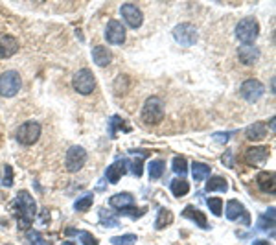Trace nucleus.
I'll return each mask as SVG.
<instances>
[{
    "instance_id": "obj_1",
    "label": "nucleus",
    "mask_w": 276,
    "mask_h": 245,
    "mask_svg": "<svg viewBox=\"0 0 276 245\" xmlns=\"http://www.w3.org/2000/svg\"><path fill=\"white\" fill-rule=\"evenodd\" d=\"M13 212L18 219L17 221L18 229H20V231H28L37 212V205L32 195L28 194V192H18V195L13 201Z\"/></svg>"
},
{
    "instance_id": "obj_2",
    "label": "nucleus",
    "mask_w": 276,
    "mask_h": 245,
    "mask_svg": "<svg viewBox=\"0 0 276 245\" xmlns=\"http://www.w3.org/2000/svg\"><path fill=\"white\" fill-rule=\"evenodd\" d=\"M260 35V24L252 17H247V19L239 20V24L236 26V37L243 44H250L254 42Z\"/></svg>"
},
{
    "instance_id": "obj_3",
    "label": "nucleus",
    "mask_w": 276,
    "mask_h": 245,
    "mask_svg": "<svg viewBox=\"0 0 276 245\" xmlns=\"http://www.w3.org/2000/svg\"><path fill=\"white\" fill-rule=\"evenodd\" d=\"M162 118H164V103H162L160 98L151 96L146 103H144L142 120L146 122V124L155 125V124H158V122H162Z\"/></svg>"
},
{
    "instance_id": "obj_4",
    "label": "nucleus",
    "mask_w": 276,
    "mask_h": 245,
    "mask_svg": "<svg viewBox=\"0 0 276 245\" xmlns=\"http://www.w3.org/2000/svg\"><path fill=\"white\" fill-rule=\"evenodd\" d=\"M20 76L15 70H9V72H4L0 76V96L4 98H13L15 94L20 91Z\"/></svg>"
},
{
    "instance_id": "obj_5",
    "label": "nucleus",
    "mask_w": 276,
    "mask_h": 245,
    "mask_svg": "<svg viewBox=\"0 0 276 245\" xmlns=\"http://www.w3.org/2000/svg\"><path fill=\"white\" fill-rule=\"evenodd\" d=\"M72 83H74V88H76L79 94H90L92 91L96 88V78H94V74H92L90 70L83 69L74 74Z\"/></svg>"
},
{
    "instance_id": "obj_6",
    "label": "nucleus",
    "mask_w": 276,
    "mask_h": 245,
    "mask_svg": "<svg viewBox=\"0 0 276 245\" xmlns=\"http://www.w3.org/2000/svg\"><path fill=\"white\" fill-rule=\"evenodd\" d=\"M41 137V125L37 122H26L17 129V140L24 146H32Z\"/></svg>"
},
{
    "instance_id": "obj_7",
    "label": "nucleus",
    "mask_w": 276,
    "mask_h": 245,
    "mask_svg": "<svg viewBox=\"0 0 276 245\" xmlns=\"http://www.w3.org/2000/svg\"><path fill=\"white\" fill-rule=\"evenodd\" d=\"M173 37L182 47H192V44L197 42V30H195L193 24L182 23L173 30Z\"/></svg>"
},
{
    "instance_id": "obj_8",
    "label": "nucleus",
    "mask_w": 276,
    "mask_h": 245,
    "mask_svg": "<svg viewBox=\"0 0 276 245\" xmlns=\"http://www.w3.org/2000/svg\"><path fill=\"white\" fill-rule=\"evenodd\" d=\"M87 162V151L81 148V146H74L66 151V170L76 173L79 171Z\"/></svg>"
},
{
    "instance_id": "obj_9",
    "label": "nucleus",
    "mask_w": 276,
    "mask_h": 245,
    "mask_svg": "<svg viewBox=\"0 0 276 245\" xmlns=\"http://www.w3.org/2000/svg\"><path fill=\"white\" fill-rule=\"evenodd\" d=\"M239 93H241L243 100H247L248 103H256L263 96V85L258 79H247V81H243Z\"/></svg>"
},
{
    "instance_id": "obj_10",
    "label": "nucleus",
    "mask_w": 276,
    "mask_h": 245,
    "mask_svg": "<svg viewBox=\"0 0 276 245\" xmlns=\"http://www.w3.org/2000/svg\"><path fill=\"white\" fill-rule=\"evenodd\" d=\"M269 155H271V151H269L267 146H254V148H248L245 151V161L248 164H252V166H262L267 162Z\"/></svg>"
},
{
    "instance_id": "obj_11",
    "label": "nucleus",
    "mask_w": 276,
    "mask_h": 245,
    "mask_svg": "<svg viewBox=\"0 0 276 245\" xmlns=\"http://www.w3.org/2000/svg\"><path fill=\"white\" fill-rule=\"evenodd\" d=\"M122 15H124V19H125V23H127L129 28L136 30V28H140V26H142V20H144L142 11L138 10L134 4H124V6H122Z\"/></svg>"
},
{
    "instance_id": "obj_12",
    "label": "nucleus",
    "mask_w": 276,
    "mask_h": 245,
    "mask_svg": "<svg viewBox=\"0 0 276 245\" xmlns=\"http://www.w3.org/2000/svg\"><path fill=\"white\" fill-rule=\"evenodd\" d=\"M105 39L110 44H122V42L125 41V28L122 26L120 20H110V23L107 24Z\"/></svg>"
},
{
    "instance_id": "obj_13",
    "label": "nucleus",
    "mask_w": 276,
    "mask_h": 245,
    "mask_svg": "<svg viewBox=\"0 0 276 245\" xmlns=\"http://www.w3.org/2000/svg\"><path fill=\"white\" fill-rule=\"evenodd\" d=\"M18 52V41L13 35H0V59H8Z\"/></svg>"
},
{
    "instance_id": "obj_14",
    "label": "nucleus",
    "mask_w": 276,
    "mask_h": 245,
    "mask_svg": "<svg viewBox=\"0 0 276 245\" xmlns=\"http://www.w3.org/2000/svg\"><path fill=\"white\" fill-rule=\"evenodd\" d=\"M127 164L129 161H125V159H122V161H116L114 164H110L109 168H107L105 171V177L109 179V183H118L122 177L125 175V171H127Z\"/></svg>"
},
{
    "instance_id": "obj_15",
    "label": "nucleus",
    "mask_w": 276,
    "mask_h": 245,
    "mask_svg": "<svg viewBox=\"0 0 276 245\" xmlns=\"http://www.w3.org/2000/svg\"><path fill=\"white\" fill-rule=\"evenodd\" d=\"M238 57L243 65H254L258 61V57H260V50L250 47V44H243V47H239Z\"/></svg>"
},
{
    "instance_id": "obj_16",
    "label": "nucleus",
    "mask_w": 276,
    "mask_h": 245,
    "mask_svg": "<svg viewBox=\"0 0 276 245\" xmlns=\"http://www.w3.org/2000/svg\"><path fill=\"white\" fill-rule=\"evenodd\" d=\"M256 183L258 186H260V190H263V192H269V194L274 192L276 181H274V173H272V171H262V173L256 177Z\"/></svg>"
},
{
    "instance_id": "obj_17",
    "label": "nucleus",
    "mask_w": 276,
    "mask_h": 245,
    "mask_svg": "<svg viewBox=\"0 0 276 245\" xmlns=\"http://www.w3.org/2000/svg\"><path fill=\"white\" fill-rule=\"evenodd\" d=\"M92 59L98 66H107L112 61V54L107 50V47H94L92 48Z\"/></svg>"
},
{
    "instance_id": "obj_18",
    "label": "nucleus",
    "mask_w": 276,
    "mask_h": 245,
    "mask_svg": "<svg viewBox=\"0 0 276 245\" xmlns=\"http://www.w3.org/2000/svg\"><path fill=\"white\" fill-rule=\"evenodd\" d=\"M182 216L188 217V219H192V221H195L199 227H201V229H204V231L208 229V219H206V216H204V214H202L201 210H197L195 207H186V208H184Z\"/></svg>"
},
{
    "instance_id": "obj_19",
    "label": "nucleus",
    "mask_w": 276,
    "mask_h": 245,
    "mask_svg": "<svg viewBox=\"0 0 276 245\" xmlns=\"http://www.w3.org/2000/svg\"><path fill=\"white\" fill-rule=\"evenodd\" d=\"M133 203H134V197L131 194H127V192L116 194V195H112V197L109 199L110 207L118 208V210H122V208H127V207H133Z\"/></svg>"
},
{
    "instance_id": "obj_20",
    "label": "nucleus",
    "mask_w": 276,
    "mask_h": 245,
    "mask_svg": "<svg viewBox=\"0 0 276 245\" xmlns=\"http://www.w3.org/2000/svg\"><path fill=\"white\" fill-rule=\"evenodd\" d=\"M245 135H247L248 140L258 142V140H263L267 137V127H265V124H262V122H254L252 125H248L247 127Z\"/></svg>"
},
{
    "instance_id": "obj_21",
    "label": "nucleus",
    "mask_w": 276,
    "mask_h": 245,
    "mask_svg": "<svg viewBox=\"0 0 276 245\" xmlns=\"http://www.w3.org/2000/svg\"><path fill=\"white\" fill-rule=\"evenodd\" d=\"M245 212L243 205L239 203V201H236V199H230L228 203H226V219H238L241 214Z\"/></svg>"
},
{
    "instance_id": "obj_22",
    "label": "nucleus",
    "mask_w": 276,
    "mask_h": 245,
    "mask_svg": "<svg viewBox=\"0 0 276 245\" xmlns=\"http://www.w3.org/2000/svg\"><path fill=\"white\" fill-rule=\"evenodd\" d=\"M118 131H125V133H129V131H131V127H129V125L125 124L120 116H112V118H110V122H109L110 137H116V133H118Z\"/></svg>"
},
{
    "instance_id": "obj_23",
    "label": "nucleus",
    "mask_w": 276,
    "mask_h": 245,
    "mask_svg": "<svg viewBox=\"0 0 276 245\" xmlns=\"http://www.w3.org/2000/svg\"><path fill=\"white\" fill-rule=\"evenodd\" d=\"M228 183L225 181V177H212L206 183V192H226Z\"/></svg>"
},
{
    "instance_id": "obj_24",
    "label": "nucleus",
    "mask_w": 276,
    "mask_h": 245,
    "mask_svg": "<svg viewBox=\"0 0 276 245\" xmlns=\"http://www.w3.org/2000/svg\"><path fill=\"white\" fill-rule=\"evenodd\" d=\"M192 173H193V179L195 181L206 179V177L210 175V166H208V164H202V162H193Z\"/></svg>"
},
{
    "instance_id": "obj_25",
    "label": "nucleus",
    "mask_w": 276,
    "mask_h": 245,
    "mask_svg": "<svg viewBox=\"0 0 276 245\" xmlns=\"http://www.w3.org/2000/svg\"><path fill=\"white\" fill-rule=\"evenodd\" d=\"M171 192H173L175 197H182L190 192V185L184 179H175L171 181Z\"/></svg>"
},
{
    "instance_id": "obj_26",
    "label": "nucleus",
    "mask_w": 276,
    "mask_h": 245,
    "mask_svg": "<svg viewBox=\"0 0 276 245\" xmlns=\"http://www.w3.org/2000/svg\"><path fill=\"white\" fill-rule=\"evenodd\" d=\"M164 161H160V159H156V161H151L149 162V177H151L153 181L160 179L162 173H164Z\"/></svg>"
},
{
    "instance_id": "obj_27",
    "label": "nucleus",
    "mask_w": 276,
    "mask_h": 245,
    "mask_svg": "<svg viewBox=\"0 0 276 245\" xmlns=\"http://www.w3.org/2000/svg\"><path fill=\"white\" fill-rule=\"evenodd\" d=\"M173 216H171L170 210H166V208H160L158 214H156V219H155V229H164L166 225H170Z\"/></svg>"
},
{
    "instance_id": "obj_28",
    "label": "nucleus",
    "mask_w": 276,
    "mask_h": 245,
    "mask_svg": "<svg viewBox=\"0 0 276 245\" xmlns=\"http://www.w3.org/2000/svg\"><path fill=\"white\" fill-rule=\"evenodd\" d=\"M92 201H94L92 194H85V195H83V197H79L78 201H76L74 208H76L78 212H85V210H88V208L92 207Z\"/></svg>"
},
{
    "instance_id": "obj_29",
    "label": "nucleus",
    "mask_w": 276,
    "mask_h": 245,
    "mask_svg": "<svg viewBox=\"0 0 276 245\" xmlns=\"http://www.w3.org/2000/svg\"><path fill=\"white\" fill-rule=\"evenodd\" d=\"M136 241V234H124V236H112L110 238V243L112 245H133Z\"/></svg>"
},
{
    "instance_id": "obj_30",
    "label": "nucleus",
    "mask_w": 276,
    "mask_h": 245,
    "mask_svg": "<svg viewBox=\"0 0 276 245\" xmlns=\"http://www.w3.org/2000/svg\"><path fill=\"white\" fill-rule=\"evenodd\" d=\"M173 171L180 177L186 175V171H188V162H186V159H184V157H175L173 159Z\"/></svg>"
},
{
    "instance_id": "obj_31",
    "label": "nucleus",
    "mask_w": 276,
    "mask_h": 245,
    "mask_svg": "<svg viewBox=\"0 0 276 245\" xmlns=\"http://www.w3.org/2000/svg\"><path fill=\"white\" fill-rule=\"evenodd\" d=\"M206 203L214 216H221V214H223V201H221L219 197H208Z\"/></svg>"
},
{
    "instance_id": "obj_32",
    "label": "nucleus",
    "mask_w": 276,
    "mask_h": 245,
    "mask_svg": "<svg viewBox=\"0 0 276 245\" xmlns=\"http://www.w3.org/2000/svg\"><path fill=\"white\" fill-rule=\"evenodd\" d=\"M100 219L103 227H118V219L110 216V212H107V210H100Z\"/></svg>"
},
{
    "instance_id": "obj_33",
    "label": "nucleus",
    "mask_w": 276,
    "mask_h": 245,
    "mask_svg": "<svg viewBox=\"0 0 276 245\" xmlns=\"http://www.w3.org/2000/svg\"><path fill=\"white\" fill-rule=\"evenodd\" d=\"M28 240H30V243H32V245H48L44 238H42L41 232H37V231L28 232Z\"/></svg>"
},
{
    "instance_id": "obj_34",
    "label": "nucleus",
    "mask_w": 276,
    "mask_h": 245,
    "mask_svg": "<svg viewBox=\"0 0 276 245\" xmlns=\"http://www.w3.org/2000/svg\"><path fill=\"white\" fill-rule=\"evenodd\" d=\"M78 234H79V240H81L85 245H98V240L90 234V232H87V231H79Z\"/></svg>"
},
{
    "instance_id": "obj_35",
    "label": "nucleus",
    "mask_w": 276,
    "mask_h": 245,
    "mask_svg": "<svg viewBox=\"0 0 276 245\" xmlns=\"http://www.w3.org/2000/svg\"><path fill=\"white\" fill-rule=\"evenodd\" d=\"M2 185L6 188H9V186L13 185V170H11V166H6V177L2 179Z\"/></svg>"
},
{
    "instance_id": "obj_36",
    "label": "nucleus",
    "mask_w": 276,
    "mask_h": 245,
    "mask_svg": "<svg viewBox=\"0 0 276 245\" xmlns=\"http://www.w3.org/2000/svg\"><path fill=\"white\" fill-rule=\"evenodd\" d=\"M142 159H134L133 164H131V171H133V175L140 177L142 175Z\"/></svg>"
},
{
    "instance_id": "obj_37",
    "label": "nucleus",
    "mask_w": 276,
    "mask_h": 245,
    "mask_svg": "<svg viewBox=\"0 0 276 245\" xmlns=\"http://www.w3.org/2000/svg\"><path fill=\"white\" fill-rule=\"evenodd\" d=\"M212 139L216 140V142H219V144H225L226 140H228V135L226 133H214V137Z\"/></svg>"
},
{
    "instance_id": "obj_38",
    "label": "nucleus",
    "mask_w": 276,
    "mask_h": 245,
    "mask_svg": "<svg viewBox=\"0 0 276 245\" xmlns=\"http://www.w3.org/2000/svg\"><path fill=\"white\" fill-rule=\"evenodd\" d=\"M252 245H271L269 241H263V240H258V241H254Z\"/></svg>"
},
{
    "instance_id": "obj_39",
    "label": "nucleus",
    "mask_w": 276,
    "mask_h": 245,
    "mask_svg": "<svg viewBox=\"0 0 276 245\" xmlns=\"http://www.w3.org/2000/svg\"><path fill=\"white\" fill-rule=\"evenodd\" d=\"M63 245H76V243H72V241H64Z\"/></svg>"
},
{
    "instance_id": "obj_40",
    "label": "nucleus",
    "mask_w": 276,
    "mask_h": 245,
    "mask_svg": "<svg viewBox=\"0 0 276 245\" xmlns=\"http://www.w3.org/2000/svg\"><path fill=\"white\" fill-rule=\"evenodd\" d=\"M6 245H11V243H6Z\"/></svg>"
}]
</instances>
